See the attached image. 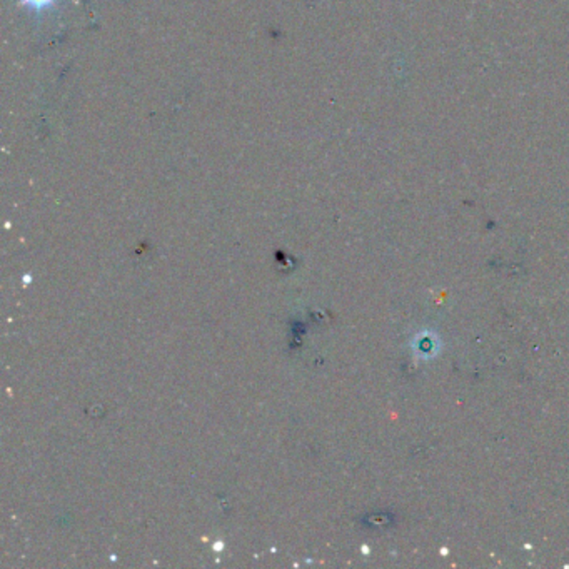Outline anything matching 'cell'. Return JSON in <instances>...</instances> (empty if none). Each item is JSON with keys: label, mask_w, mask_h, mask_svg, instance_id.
Here are the masks:
<instances>
[{"label": "cell", "mask_w": 569, "mask_h": 569, "mask_svg": "<svg viewBox=\"0 0 569 569\" xmlns=\"http://www.w3.org/2000/svg\"><path fill=\"white\" fill-rule=\"evenodd\" d=\"M20 6H24L27 11L35 13L37 17L45 16V13L52 12L55 7L59 6L61 0H17Z\"/></svg>", "instance_id": "obj_1"}]
</instances>
